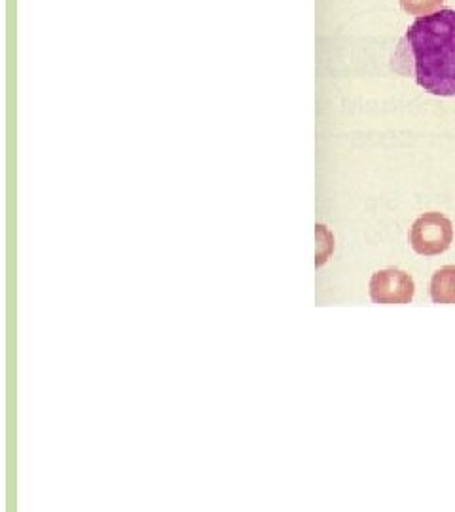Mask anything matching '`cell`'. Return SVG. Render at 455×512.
I'll return each instance as SVG.
<instances>
[{
	"label": "cell",
	"instance_id": "cell-1",
	"mask_svg": "<svg viewBox=\"0 0 455 512\" xmlns=\"http://www.w3.org/2000/svg\"><path fill=\"white\" fill-rule=\"evenodd\" d=\"M419 88L438 97H455V10L440 8L416 19L406 33Z\"/></svg>",
	"mask_w": 455,
	"mask_h": 512
},
{
	"label": "cell",
	"instance_id": "cell-2",
	"mask_svg": "<svg viewBox=\"0 0 455 512\" xmlns=\"http://www.w3.org/2000/svg\"><path fill=\"white\" fill-rule=\"evenodd\" d=\"M454 241V224L438 211H429L410 228V245L423 256L442 255Z\"/></svg>",
	"mask_w": 455,
	"mask_h": 512
},
{
	"label": "cell",
	"instance_id": "cell-3",
	"mask_svg": "<svg viewBox=\"0 0 455 512\" xmlns=\"http://www.w3.org/2000/svg\"><path fill=\"white\" fill-rule=\"evenodd\" d=\"M368 293L376 304H410L416 294V283L404 270L385 268L370 277Z\"/></svg>",
	"mask_w": 455,
	"mask_h": 512
},
{
	"label": "cell",
	"instance_id": "cell-4",
	"mask_svg": "<svg viewBox=\"0 0 455 512\" xmlns=\"http://www.w3.org/2000/svg\"><path fill=\"white\" fill-rule=\"evenodd\" d=\"M429 293L435 304H455V266H442L435 272Z\"/></svg>",
	"mask_w": 455,
	"mask_h": 512
},
{
	"label": "cell",
	"instance_id": "cell-5",
	"mask_svg": "<svg viewBox=\"0 0 455 512\" xmlns=\"http://www.w3.org/2000/svg\"><path fill=\"white\" fill-rule=\"evenodd\" d=\"M444 0H401V8L410 16H429L437 12Z\"/></svg>",
	"mask_w": 455,
	"mask_h": 512
},
{
	"label": "cell",
	"instance_id": "cell-6",
	"mask_svg": "<svg viewBox=\"0 0 455 512\" xmlns=\"http://www.w3.org/2000/svg\"><path fill=\"white\" fill-rule=\"evenodd\" d=\"M315 234H317V260H315V264L323 266L327 262L330 253H332V249H334V238L328 232L327 226H323V224L315 226Z\"/></svg>",
	"mask_w": 455,
	"mask_h": 512
}]
</instances>
